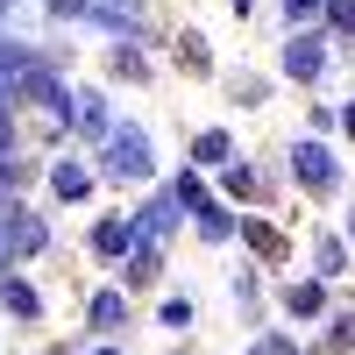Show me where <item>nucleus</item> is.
Wrapping results in <instances>:
<instances>
[{"instance_id":"7ed1b4c3","label":"nucleus","mask_w":355,"mask_h":355,"mask_svg":"<svg viewBox=\"0 0 355 355\" xmlns=\"http://www.w3.org/2000/svg\"><path fill=\"white\" fill-rule=\"evenodd\" d=\"M291 164H299V178H306L313 192L334 185V164H327V150H320V142H299V157H291Z\"/></svg>"},{"instance_id":"39448f33","label":"nucleus","mask_w":355,"mask_h":355,"mask_svg":"<svg viewBox=\"0 0 355 355\" xmlns=\"http://www.w3.org/2000/svg\"><path fill=\"white\" fill-rule=\"evenodd\" d=\"M50 185L64 192V199H85V192H93V171H85V164H57V171H50Z\"/></svg>"},{"instance_id":"0eeeda50","label":"nucleus","mask_w":355,"mask_h":355,"mask_svg":"<svg viewBox=\"0 0 355 355\" xmlns=\"http://www.w3.org/2000/svg\"><path fill=\"white\" fill-rule=\"evenodd\" d=\"M284 306H291V313H320V306H327V291H320V284H291Z\"/></svg>"},{"instance_id":"4468645a","label":"nucleus","mask_w":355,"mask_h":355,"mask_svg":"<svg viewBox=\"0 0 355 355\" xmlns=\"http://www.w3.org/2000/svg\"><path fill=\"white\" fill-rule=\"evenodd\" d=\"M263 355H277V348H263Z\"/></svg>"},{"instance_id":"ddd939ff","label":"nucleus","mask_w":355,"mask_h":355,"mask_svg":"<svg viewBox=\"0 0 355 355\" xmlns=\"http://www.w3.org/2000/svg\"><path fill=\"white\" fill-rule=\"evenodd\" d=\"M50 8H57V15H85V0H50Z\"/></svg>"},{"instance_id":"9d476101","label":"nucleus","mask_w":355,"mask_h":355,"mask_svg":"<svg viewBox=\"0 0 355 355\" xmlns=\"http://www.w3.org/2000/svg\"><path fill=\"white\" fill-rule=\"evenodd\" d=\"M171 214H178V206H150V214H142V234H150V242H157V234L171 227Z\"/></svg>"},{"instance_id":"f03ea898","label":"nucleus","mask_w":355,"mask_h":355,"mask_svg":"<svg viewBox=\"0 0 355 355\" xmlns=\"http://www.w3.org/2000/svg\"><path fill=\"white\" fill-rule=\"evenodd\" d=\"M320 64H327V50H320L313 36H291V50H284V71H291V78H320Z\"/></svg>"},{"instance_id":"2eb2a0df","label":"nucleus","mask_w":355,"mask_h":355,"mask_svg":"<svg viewBox=\"0 0 355 355\" xmlns=\"http://www.w3.org/2000/svg\"><path fill=\"white\" fill-rule=\"evenodd\" d=\"M100 355H114V348H100Z\"/></svg>"},{"instance_id":"f8f14e48","label":"nucleus","mask_w":355,"mask_h":355,"mask_svg":"<svg viewBox=\"0 0 355 355\" xmlns=\"http://www.w3.org/2000/svg\"><path fill=\"white\" fill-rule=\"evenodd\" d=\"M284 15H291V28H299V21H313V15H320V0H284Z\"/></svg>"},{"instance_id":"1a4fd4ad","label":"nucleus","mask_w":355,"mask_h":355,"mask_svg":"<svg viewBox=\"0 0 355 355\" xmlns=\"http://www.w3.org/2000/svg\"><path fill=\"white\" fill-rule=\"evenodd\" d=\"M0 299H8V313H21V320L36 313V291H28V284H8V291H0Z\"/></svg>"},{"instance_id":"f257e3e1","label":"nucleus","mask_w":355,"mask_h":355,"mask_svg":"<svg viewBox=\"0 0 355 355\" xmlns=\"http://www.w3.org/2000/svg\"><path fill=\"white\" fill-rule=\"evenodd\" d=\"M107 164H114V178H150V142L135 128H114L107 135Z\"/></svg>"},{"instance_id":"6e6552de","label":"nucleus","mask_w":355,"mask_h":355,"mask_svg":"<svg viewBox=\"0 0 355 355\" xmlns=\"http://www.w3.org/2000/svg\"><path fill=\"white\" fill-rule=\"evenodd\" d=\"M121 313H128V299H121V291H100V299H93V320H100V327H114Z\"/></svg>"},{"instance_id":"20e7f679","label":"nucleus","mask_w":355,"mask_h":355,"mask_svg":"<svg viewBox=\"0 0 355 355\" xmlns=\"http://www.w3.org/2000/svg\"><path fill=\"white\" fill-rule=\"evenodd\" d=\"M64 114H71V121H78L85 135H107V114H100V93H71V100H64Z\"/></svg>"},{"instance_id":"9b49d317","label":"nucleus","mask_w":355,"mask_h":355,"mask_svg":"<svg viewBox=\"0 0 355 355\" xmlns=\"http://www.w3.org/2000/svg\"><path fill=\"white\" fill-rule=\"evenodd\" d=\"M227 157V135H199V164H220Z\"/></svg>"},{"instance_id":"423d86ee","label":"nucleus","mask_w":355,"mask_h":355,"mask_svg":"<svg viewBox=\"0 0 355 355\" xmlns=\"http://www.w3.org/2000/svg\"><path fill=\"white\" fill-rule=\"evenodd\" d=\"M93 249H100V256H128V249H135V227H128V220H107V227L93 234Z\"/></svg>"}]
</instances>
